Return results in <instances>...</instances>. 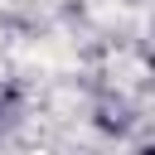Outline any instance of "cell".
I'll use <instances>...</instances> for the list:
<instances>
[{
	"mask_svg": "<svg viewBox=\"0 0 155 155\" xmlns=\"http://www.w3.org/2000/svg\"><path fill=\"white\" fill-rule=\"evenodd\" d=\"M140 155H155V150H140Z\"/></svg>",
	"mask_w": 155,
	"mask_h": 155,
	"instance_id": "6da1fadb",
	"label": "cell"
}]
</instances>
